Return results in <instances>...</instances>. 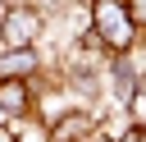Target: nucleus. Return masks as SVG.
<instances>
[{"label": "nucleus", "instance_id": "nucleus-1", "mask_svg": "<svg viewBox=\"0 0 146 142\" xmlns=\"http://www.w3.org/2000/svg\"><path fill=\"white\" fill-rule=\"evenodd\" d=\"M87 32L105 55H132L141 41V23L128 0H87Z\"/></svg>", "mask_w": 146, "mask_h": 142}, {"label": "nucleus", "instance_id": "nucleus-2", "mask_svg": "<svg viewBox=\"0 0 146 142\" xmlns=\"http://www.w3.org/2000/svg\"><path fill=\"white\" fill-rule=\"evenodd\" d=\"M46 32V14L36 5H5L0 14V46L18 50V46H36Z\"/></svg>", "mask_w": 146, "mask_h": 142}, {"label": "nucleus", "instance_id": "nucleus-3", "mask_svg": "<svg viewBox=\"0 0 146 142\" xmlns=\"http://www.w3.org/2000/svg\"><path fill=\"white\" fill-rule=\"evenodd\" d=\"M96 124H100V115L91 105H73V110H64L46 124V142H87Z\"/></svg>", "mask_w": 146, "mask_h": 142}, {"label": "nucleus", "instance_id": "nucleus-4", "mask_svg": "<svg viewBox=\"0 0 146 142\" xmlns=\"http://www.w3.org/2000/svg\"><path fill=\"white\" fill-rule=\"evenodd\" d=\"M110 87H114V101L128 110L137 96H141V73H137V55H110Z\"/></svg>", "mask_w": 146, "mask_h": 142}, {"label": "nucleus", "instance_id": "nucleus-5", "mask_svg": "<svg viewBox=\"0 0 146 142\" xmlns=\"http://www.w3.org/2000/svg\"><path fill=\"white\" fill-rule=\"evenodd\" d=\"M0 115L5 119H27L36 115V87L27 78H0Z\"/></svg>", "mask_w": 146, "mask_h": 142}, {"label": "nucleus", "instance_id": "nucleus-6", "mask_svg": "<svg viewBox=\"0 0 146 142\" xmlns=\"http://www.w3.org/2000/svg\"><path fill=\"white\" fill-rule=\"evenodd\" d=\"M36 73H41V50L36 46H18V50L0 46V78H27V82H36Z\"/></svg>", "mask_w": 146, "mask_h": 142}, {"label": "nucleus", "instance_id": "nucleus-7", "mask_svg": "<svg viewBox=\"0 0 146 142\" xmlns=\"http://www.w3.org/2000/svg\"><path fill=\"white\" fill-rule=\"evenodd\" d=\"M119 142H146V124H128L119 133Z\"/></svg>", "mask_w": 146, "mask_h": 142}, {"label": "nucleus", "instance_id": "nucleus-8", "mask_svg": "<svg viewBox=\"0 0 146 142\" xmlns=\"http://www.w3.org/2000/svg\"><path fill=\"white\" fill-rule=\"evenodd\" d=\"M87 142H119V137H114V133H110V128H105V124H96V128H91V137H87Z\"/></svg>", "mask_w": 146, "mask_h": 142}, {"label": "nucleus", "instance_id": "nucleus-9", "mask_svg": "<svg viewBox=\"0 0 146 142\" xmlns=\"http://www.w3.org/2000/svg\"><path fill=\"white\" fill-rule=\"evenodd\" d=\"M0 142H14V128H9V119L0 124Z\"/></svg>", "mask_w": 146, "mask_h": 142}, {"label": "nucleus", "instance_id": "nucleus-10", "mask_svg": "<svg viewBox=\"0 0 146 142\" xmlns=\"http://www.w3.org/2000/svg\"><path fill=\"white\" fill-rule=\"evenodd\" d=\"M137 50H141V55H146V37H141V41H137ZM141 78H146V73H141Z\"/></svg>", "mask_w": 146, "mask_h": 142}]
</instances>
